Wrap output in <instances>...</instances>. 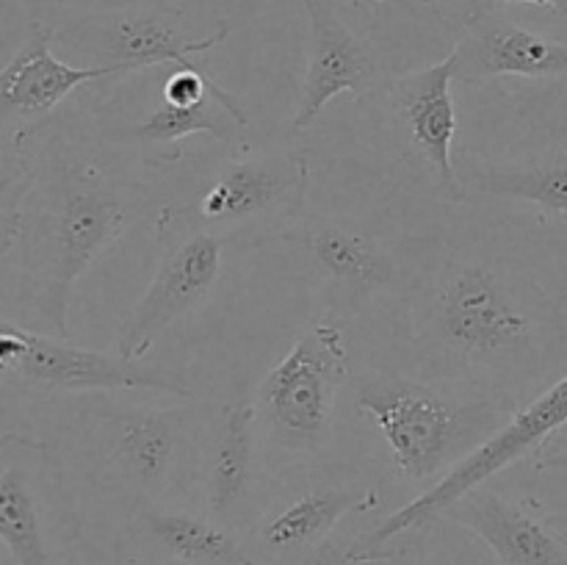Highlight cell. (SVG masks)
Listing matches in <instances>:
<instances>
[{
  "instance_id": "cell-1",
  "label": "cell",
  "mask_w": 567,
  "mask_h": 565,
  "mask_svg": "<svg viewBox=\"0 0 567 565\" xmlns=\"http://www.w3.org/2000/svg\"><path fill=\"white\" fill-rule=\"evenodd\" d=\"M408 371L498 393L513 404L567 363V297L502 247L457 244L424 266L399 305Z\"/></svg>"
},
{
  "instance_id": "cell-21",
  "label": "cell",
  "mask_w": 567,
  "mask_h": 565,
  "mask_svg": "<svg viewBox=\"0 0 567 565\" xmlns=\"http://www.w3.org/2000/svg\"><path fill=\"white\" fill-rule=\"evenodd\" d=\"M136 530L155 552L183 565H264L241 546L227 524L210 515L138 502Z\"/></svg>"
},
{
  "instance_id": "cell-7",
  "label": "cell",
  "mask_w": 567,
  "mask_h": 565,
  "mask_svg": "<svg viewBox=\"0 0 567 565\" xmlns=\"http://www.w3.org/2000/svg\"><path fill=\"white\" fill-rule=\"evenodd\" d=\"M567 424V371L563 377L543 388L535 399L520 404L502 430L493 432L480 449L468 454L460 465H454L437 485L426 487L419 496L410 499L399 510L380 521L371 532H365L347 552V563H377L391 557V543L426 532L443 518L449 507L474 487L485 485L504 469L518 460L532 458V452L543 454L548 438Z\"/></svg>"
},
{
  "instance_id": "cell-18",
  "label": "cell",
  "mask_w": 567,
  "mask_h": 565,
  "mask_svg": "<svg viewBox=\"0 0 567 565\" xmlns=\"http://www.w3.org/2000/svg\"><path fill=\"white\" fill-rule=\"evenodd\" d=\"M258 410L255 397H238L221 408L205 452V502L210 518L230 524L247 504L255 465Z\"/></svg>"
},
{
  "instance_id": "cell-17",
  "label": "cell",
  "mask_w": 567,
  "mask_h": 565,
  "mask_svg": "<svg viewBox=\"0 0 567 565\" xmlns=\"http://www.w3.org/2000/svg\"><path fill=\"white\" fill-rule=\"evenodd\" d=\"M380 504L374 487L354 482H327L302 491L286 507L275 510L255 530V546L277 559L305 557L330 537V532L354 510H371Z\"/></svg>"
},
{
  "instance_id": "cell-4",
  "label": "cell",
  "mask_w": 567,
  "mask_h": 565,
  "mask_svg": "<svg viewBox=\"0 0 567 565\" xmlns=\"http://www.w3.org/2000/svg\"><path fill=\"white\" fill-rule=\"evenodd\" d=\"M454 83L457 64L449 53L424 70L382 78L360 105L371 122L377 158L385 161L388 172L413 192L457 205L465 203V192L452 153L457 136Z\"/></svg>"
},
{
  "instance_id": "cell-2",
  "label": "cell",
  "mask_w": 567,
  "mask_h": 565,
  "mask_svg": "<svg viewBox=\"0 0 567 565\" xmlns=\"http://www.w3.org/2000/svg\"><path fill=\"white\" fill-rule=\"evenodd\" d=\"M155 194L144 183L61 158L48 175H28L17 197L3 199V255L20 249L25 327L70 338V297L89 266L144 219Z\"/></svg>"
},
{
  "instance_id": "cell-14",
  "label": "cell",
  "mask_w": 567,
  "mask_h": 565,
  "mask_svg": "<svg viewBox=\"0 0 567 565\" xmlns=\"http://www.w3.org/2000/svg\"><path fill=\"white\" fill-rule=\"evenodd\" d=\"M302 9L308 17V70L291 133L308 131L338 94L363 100L382 81L377 55L341 20L330 0H302Z\"/></svg>"
},
{
  "instance_id": "cell-9",
  "label": "cell",
  "mask_w": 567,
  "mask_h": 565,
  "mask_svg": "<svg viewBox=\"0 0 567 565\" xmlns=\"http://www.w3.org/2000/svg\"><path fill=\"white\" fill-rule=\"evenodd\" d=\"M0 382L25 397H64L94 391H155L175 399H197L186 377L131 360L120 352H97L6 319L0 330Z\"/></svg>"
},
{
  "instance_id": "cell-12",
  "label": "cell",
  "mask_w": 567,
  "mask_h": 565,
  "mask_svg": "<svg viewBox=\"0 0 567 565\" xmlns=\"http://www.w3.org/2000/svg\"><path fill=\"white\" fill-rule=\"evenodd\" d=\"M227 33L230 28L219 25L210 37L188 39L172 11L116 9L86 17L55 39L72 53L86 55L89 66H122L133 75L164 64L192 66L194 55L214 50Z\"/></svg>"
},
{
  "instance_id": "cell-24",
  "label": "cell",
  "mask_w": 567,
  "mask_h": 565,
  "mask_svg": "<svg viewBox=\"0 0 567 565\" xmlns=\"http://www.w3.org/2000/svg\"><path fill=\"white\" fill-rule=\"evenodd\" d=\"M535 469L543 471V474H563V476H567V449H559V452L537 454Z\"/></svg>"
},
{
  "instance_id": "cell-22",
  "label": "cell",
  "mask_w": 567,
  "mask_h": 565,
  "mask_svg": "<svg viewBox=\"0 0 567 565\" xmlns=\"http://www.w3.org/2000/svg\"><path fill=\"white\" fill-rule=\"evenodd\" d=\"M241 131H247V114H244L241 103L227 89H221V92L210 94L208 100L188 105V109L158 97V103L136 125L127 127L125 136L136 147L158 153L172 144H181L188 136H214L219 142L221 138L233 142Z\"/></svg>"
},
{
  "instance_id": "cell-16",
  "label": "cell",
  "mask_w": 567,
  "mask_h": 565,
  "mask_svg": "<svg viewBox=\"0 0 567 565\" xmlns=\"http://www.w3.org/2000/svg\"><path fill=\"white\" fill-rule=\"evenodd\" d=\"M443 518L480 537L498 565H567L565 537L529 499H509L480 485L457 499Z\"/></svg>"
},
{
  "instance_id": "cell-11",
  "label": "cell",
  "mask_w": 567,
  "mask_h": 565,
  "mask_svg": "<svg viewBox=\"0 0 567 565\" xmlns=\"http://www.w3.org/2000/svg\"><path fill=\"white\" fill-rule=\"evenodd\" d=\"M155 230L161 242L158 269L116 332V352L131 360L147 358L161 332L203 308L221 277L225 238L161 219H155Z\"/></svg>"
},
{
  "instance_id": "cell-23",
  "label": "cell",
  "mask_w": 567,
  "mask_h": 565,
  "mask_svg": "<svg viewBox=\"0 0 567 565\" xmlns=\"http://www.w3.org/2000/svg\"><path fill=\"white\" fill-rule=\"evenodd\" d=\"M546 147L567 150V94L557 103V109L546 116Z\"/></svg>"
},
{
  "instance_id": "cell-10",
  "label": "cell",
  "mask_w": 567,
  "mask_h": 565,
  "mask_svg": "<svg viewBox=\"0 0 567 565\" xmlns=\"http://www.w3.org/2000/svg\"><path fill=\"white\" fill-rule=\"evenodd\" d=\"M86 430V458L103 485L125 487L138 502H158L199 463L197 410L125 408L103 413Z\"/></svg>"
},
{
  "instance_id": "cell-15",
  "label": "cell",
  "mask_w": 567,
  "mask_h": 565,
  "mask_svg": "<svg viewBox=\"0 0 567 565\" xmlns=\"http://www.w3.org/2000/svg\"><path fill=\"white\" fill-rule=\"evenodd\" d=\"M460 83L491 78H567V42L543 37L509 20L496 3H482L465 17V31L452 50Z\"/></svg>"
},
{
  "instance_id": "cell-19",
  "label": "cell",
  "mask_w": 567,
  "mask_h": 565,
  "mask_svg": "<svg viewBox=\"0 0 567 565\" xmlns=\"http://www.w3.org/2000/svg\"><path fill=\"white\" fill-rule=\"evenodd\" d=\"M42 443L25 438H3V469H0V537L17 565H53L44 504L39 480L33 474Z\"/></svg>"
},
{
  "instance_id": "cell-5",
  "label": "cell",
  "mask_w": 567,
  "mask_h": 565,
  "mask_svg": "<svg viewBox=\"0 0 567 565\" xmlns=\"http://www.w3.org/2000/svg\"><path fill=\"white\" fill-rule=\"evenodd\" d=\"M310 161L299 150H269L227 158L186 203L158 210L161 222L203 227L227 244L258 247L280 242L305 214Z\"/></svg>"
},
{
  "instance_id": "cell-6",
  "label": "cell",
  "mask_w": 567,
  "mask_h": 565,
  "mask_svg": "<svg viewBox=\"0 0 567 565\" xmlns=\"http://www.w3.org/2000/svg\"><path fill=\"white\" fill-rule=\"evenodd\" d=\"M349 380V347L338 321H316L299 332L252 393L266 441L302 458L324 454L336 435L338 393Z\"/></svg>"
},
{
  "instance_id": "cell-8",
  "label": "cell",
  "mask_w": 567,
  "mask_h": 565,
  "mask_svg": "<svg viewBox=\"0 0 567 565\" xmlns=\"http://www.w3.org/2000/svg\"><path fill=\"white\" fill-rule=\"evenodd\" d=\"M297 249L313 286L338 316H352L382 299L404 302L424 266L410 264L399 244L349 219L305 210L280 238Z\"/></svg>"
},
{
  "instance_id": "cell-13",
  "label": "cell",
  "mask_w": 567,
  "mask_h": 565,
  "mask_svg": "<svg viewBox=\"0 0 567 565\" xmlns=\"http://www.w3.org/2000/svg\"><path fill=\"white\" fill-rule=\"evenodd\" d=\"M55 31L31 22L25 42L0 70V133L3 153L25 144L75 89L105 78H125L122 66H75L53 53Z\"/></svg>"
},
{
  "instance_id": "cell-20",
  "label": "cell",
  "mask_w": 567,
  "mask_h": 565,
  "mask_svg": "<svg viewBox=\"0 0 567 565\" xmlns=\"http://www.w3.org/2000/svg\"><path fill=\"white\" fill-rule=\"evenodd\" d=\"M465 199H520L548 214L567 216V150L515 161H493L465 155L457 161Z\"/></svg>"
},
{
  "instance_id": "cell-25",
  "label": "cell",
  "mask_w": 567,
  "mask_h": 565,
  "mask_svg": "<svg viewBox=\"0 0 567 565\" xmlns=\"http://www.w3.org/2000/svg\"><path fill=\"white\" fill-rule=\"evenodd\" d=\"M487 3H496V6H537V9H548L554 14H567V0H487Z\"/></svg>"
},
{
  "instance_id": "cell-3",
  "label": "cell",
  "mask_w": 567,
  "mask_h": 565,
  "mask_svg": "<svg viewBox=\"0 0 567 565\" xmlns=\"http://www.w3.org/2000/svg\"><path fill=\"white\" fill-rule=\"evenodd\" d=\"M354 402L380 435L399 476L432 487L518 410L509 399L408 369L352 374Z\"/></svg>"
}]
</instances>
